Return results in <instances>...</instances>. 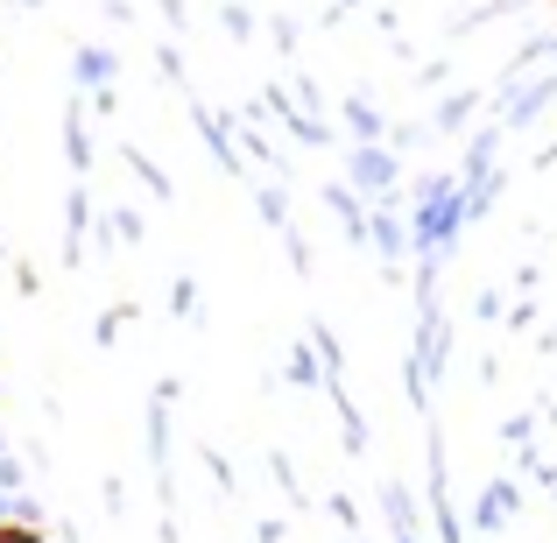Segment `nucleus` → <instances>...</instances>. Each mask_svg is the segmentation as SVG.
Instances as JSON below:
<instances>
[{"label":"nucleus","mask_w":557,"mask_h":543,"mask_svg":"<svg viewBox=\"0 0 557 543\" xmlns=\"http://www.w3.org/2000/svg\"><path fill=\"white\" fill-rule=\"evenodd\" d=\"M0 543H42L36 530H22V522H0Z\"/></svg>","instance_id":"nucleus-1"}]
</instances>
